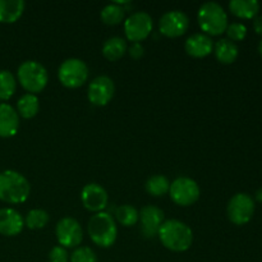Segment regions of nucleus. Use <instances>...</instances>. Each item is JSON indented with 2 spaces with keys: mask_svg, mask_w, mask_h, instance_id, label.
<instances>
[{
  "mask_svg": "<svg viewBox=\"0 0 262 262\" xmlns=\"http://www.w3.org/2000/svg\"><path fill=\"white\" fill-rule=\"evenodd\" d=\"M161 245L173 252H184L193 243V232L186 223L181 220H166L159 229Z\"/></svg>",
  "mask_w": 262,
  "mask_h": 262,
  "instance_id": "1",
  "label": "nucleus"
},
{
  "mask_svg": "<svg viewBox=\"0 0 262 262\" xmlns=\"http://www.w3.org/2000/svg\"><path fill=\"white\" fill-rule=\"evenodd\" d=\"M31 184L25 176L15 170L0 173V201L7 204H23L30 197Z\"/></svg>",
  "mask_w": 262,
  "mask_h": 262,
  "instance_id": "2",
  "label": "nucleus"
},
{
  "mask_svg": "<svg viewBox=\"0 0 262 262\" xmlns=\"http://www.w3.org/2000/svg\"><path fill=\"white\" fill-rule=\"evenodd\" d=\"M87 232L92 242L101 248L112 247L118 237V227L114 217L104 211L90 217Z\"/></svg>",
  "mask_w": 262,
  "mask_h": 262,
  "instance_id": "3",
  "label": "nucleus"
},
{
  "mask_svg": "<svg viewBox=\"0 0 262 262\" xmlns=\"http://www.w3.org/2000/svg\"><path fill=\"white\" fill-rule=\"evenodd\" d=\"M200 28L207 36H220L227 31L228 15L224 8L215 2L205 3L200 7L199 14Z\"/></svg>",
  "mask_w": 262,
  "mask_h": 262,
  "instance_id": "4",
  "label": "nucleus"
},
{
  "mask_svg": "<svg viewBox=\"0 0 262 262\" xmlns=\"http://www.w3.org/2000/svg\"><path fill=\"white\" fill-rule=\"evenodd\" d=\"M17 78L20 86L28 94L36 95L46 87L49 82V74L41 63L36 60H27L18 67Z\"/></svg>",
  "mask_w": 262,
  "mask_h": 262,
  "instance_id": "5",
  "label": "nucleus"
},
{
  "mask_svg": "<svg viewBox=\"0 0 262 262\" xmlns=\"http://www.w3.org/2000/svg\"><path fill=\"white\" fill-rule=\"evenodd\" d=\"M58 78L67 89H78L87 82L89 67L81 59L69 58L59 67Z\"/></svg>",
  "mask_w": 262,
  "mask_h": 262,
  "instance_id": "6",
  "label": "nucleus"
},
{
  "mask_svg": "<svg viewBox=\"0 0 262 262\" xmlns=\"http://www.w3.org/2000/svg\"><path fill=\"white\" fill-rule=\"evenodd\" d=\"M200 187L196 181L188 177H179L170 183L169 196L171 201L178 206H191L200 199Z\"/></svg>",
  "mask_w": 262,
  "mask_h": 262,
  "instance_id": "7",
  "label": "nucleus"
},
{
  "mask_svg": "<svg viewBox=\"0 0 262 262\" xmlns=\"http://www.w3.org/2000/svg\"><path fill=\"white\" fill-rule=\"evenodd\" d=\"M255 200L247 193H237L229 200L227 206L228 219L235 225H245L255 214Z\"/></svg>",
  "mask_w": 262,
  "mask_h": 262,
  "instance_id": "8",
  "label": "nucleus"
},
{
  "mask_svg": "<svg viewBox=\"0 0 262 262\" xmlns=\"http://www.w3.org/2000/svg\"><path fill=\"white\" fill-rule=\"evenodd\" d=\"M152 18L146 12H136L124 20V32L130 42H141L152 32Z\"/></svg>",
  "mask_w": 262,
  "mask_h": 262,
  "instance_id": "9",
  "label": "nucleus"
},
{
  "mask_svg": "<svg viewBox=\"0 0 262 262\" xmlns=\"http://www.w3.org/2000/svg\"><path fill=\"white\" fill-rule=\"evenodd\" d=\"M55 235L59 246L64 248H76L83 241L81 224L73 217H63L55 227Z\"/></svg>",
  "mask_w": 262,
  "mask_h": 262,
  "instance_id": "10",
  "label": "nucleus"
},
{
  "mask_svg": "<svg viewBox=\"0 0 262 262\" xmlns=\"http://www.w3.org/2000/svg\"><path fill=\"white\" fill-rule=\"evenodd\" d=\"M189 18L181 10H171L165 13L159 20V31L161 35L169 38L183 36L188 31Z\"/></svg>",
  "mask_w": 262,
  "mask_h": 262,
  "instance_id": "11",
  "label": "nucleus"
},
{
  "mask_svg": "<svg viewBox=\"0 0 262 262\" xmlns=\"http://www.w3.org/2000/svg\"><path fill=\"white\" fill-rule=\"evenodd\" d=\"M115 94V84L107 76H99L92 79L87 91L90 102L96 106H105L112 101Z\"/></svg>",
  "mask_w": 262,
  "mask_h": 262,
  "instance_id": "12",
  "label": "nucleus"
},
{
  "mask_svg": "<svg viewBox=\"0 0 262 262\" xmlns=\"http://www.w3.org/2000/svg\"><path fill=\"white\" fill-rule=\"evenodd\" d=\"M81 201L84 209L97 214L106 209L109 196L104 187L97 183H89L82 188Z\"/></svg>",
  "mask_w": 262,
  "mask_h": 262,
  "instance_id": "13",
  "label": "nucleus"
},
{
  "mask_svg": "<svg viewBox=\"0 0 262 262\" xmlns=\"http://www.w3.org/2000/svg\"><path fill=\"white\" fill-rule=\"evenodd\" d=\"M140 220L142 234L146 238H154L164 223V211L158 206L147 205L140 211Z\"/></svg>",
  "mask_w": 262,
  "mask_h": 262,
  "instance_id": "14",
  "label": "nucleus"
},
{
  "mask_svg": "<svg viewBox=\"0 0 262 262\" xmlns=\"http://www.w3.org/2000/svg\"><path fill=\"white\" fill-rule=\"evenodd\" d=\"M25 219L19 211L12 207L0 209V234L5 237H14L23 230Z\"/></svg>",
  "mask_w": 262,
  "mask_h": 262,
  "instance_id": "15",
  "label": "nucleus"
},
{
  "mask_svg": "<svg viewBox=\"0 0 262 262\" xmlns=\"http://www.w3.org/2000/svg\"><path fill=\"white\" fill-rule=\"evenodd\" d=\"M19 129V115L12 105L0 102V137L10 138Z\"/></svg>",
  "mask_w": 262,
  "mask_h": 262,
  "instance_id": "16",
  "label": "nucleus"
},
{
  "mask_svg": "<svg viewBox=\"0 0 262 262\" xmlns=\"http://www.w3.org/2000/svg\"><path fill=\"white\" fill-rule=\"evenodd\" d=\"M184 49H186V53L192 58H206L214 51V42L211 37L205 33H194L187 38Z\"/></svg>",
  "mask_w": 262,
  "mask_h": 262,
  "instance_id": "17",
  "label": "nucleus"
},
{
  "mask_svg": "<svg viewBox=\"0 0 262 262\" xmlns=\"http://www.w3.org/2000/svg\"><path fill=\"white\" fill-rule=\"evenodd\" d=\"M229 10L241 19H253L260 12V3L257 0H232Z\"/></svg>",
  "mask_w": 262,
  "mask_h": 262,
  "instance_id": "18",
  "label": "nucleus"
},
{
  "mask_svg": "<svg viewBox=\"0 0 262 262\" xmlns=\"http://www.w3.org/2000/svg\"><path fill=\"white\" fill-rule=\"evenodd\" d=\"M22 0H0V23H14L25 12Z\"/></svg>",
  "mask_w": 262,
  "mask_h": 262,
  "instance_id": "19",
  "label": "nucleus"
},
{
  "mask_svg": "<svg viewBox=\"0 0 262 262\" xmlns=\"http://www.w3.org/2000/svg\"><path fill=\"white\" fill-rule=\"evenodd\" d=\"M238 46L228 38H222L214 45L215 58L222 64L234 63L238 58Z\"/></svg>",
  "mask_w": 262,
  "mask_h": 262,
  "instance_id": "20",
  "label": "nucleus"
},
{
  "mask_svg": "<svg viewBox=\"0 0 262 262\" xmlns=\"http://www.w3.org/2000/svg\"><path fill=\"white\" fill-rule=\"evenodd\" d=\"M128 51V45L127 41L122 37H114L107 38L106 41L102 45V55L105 59H107L109 61H117L120 58L124 56V54Z\"/></svg>",
  "mask_w": 262,
  "mask_h": 262,
  "instance_id": "21",
  "label": "nucleus"
},
{
  "mask_svg": "<svg viewBox=\"0 0 262 262\" xmlns=\"http://www.w3.org/2000/svg\"><path fill=\"white\" fill-rule=\"evenodd\" d=\"M40 110L38 97L33 94H25L17 102V113L25 119H31L36 117Z\"/></svg>",
  "mask_w": 262,
  "mask_h": 262,
  "instance_id": "22",
  "label": "nucleus"
},
{
  "mask_svg": "<svg viewBox=\"0 0 262 262\" xmlns=\"http://www.w3.org/2000/svg\"><path fill=\"white\" fill-rule=\"evenodd\" d=\"M115 220L123 227H133L140 220V211L132 205H122L115 210Z\"/></svg>",
  "mask_w": 262,
  "mask_h": 262,
  "instance_id": "23",
  "label": "nucleus"
},
{
  "mask_svg": "<svg viewBox=\"0 0 262 262\" xmlns=\"http://www.w3.org/2000/svg\"><path fill=\"white\" fill-rule=\"evenodd\" d=\"M169 188H170V182L161 174L150 177L146 182V191L154 197H161L169 193Z\"/></svg>",
  "mask_w": 262,
  "mask_h": 262,
  "instance_id": "24",
  "label": "nucleus"
},
{
  "mask_svg": "<svg viewBox=\"0 0 262 262\" xmlns=\"http://www.w3.org/2000/svg\"><path fill=\"white\" fill-rule=\"evenodd\" d=\"M17 81L9 71H0V101H8L14 95Z\"/></svg>",
  "mask_w": 262,
  "mask_h": 262,
  "instance_id": "25",
  "label": "nucleus"
},
{
  "mask_svg": "<svg viewBox=\"0 0 262 262\" xmlns=\"http://www.w3.org/2000/svg\"><path fill=\"white\" fill-rule=\"evenodd\" d=\"M101 20L107 26H117L124 20V9L119 4H109L102 8Z\"/></svg>",
  "mask_w": 262,
  "mask_h": 262,
  "instance_id": "26",
  "label": "nucleus"
},
{
  "mask_svg": "<svg viewBox=\"0 0 262 262\" xmlns=\"http://www.w3.org/2000/svg\"><path fill=\"white\" fill-rule=\"evenodd\" d=\"M50 220L48 212L42 209H33L25 217V225L31 230H38L46 227Z\"/></svg>",
  "mask_w": 262,
  "mask_h": 262,
  "instance_id": "27",
  "label": "nucleus"
},
{
  "mask_svg": "<svg viewBox=\"0 0 262 262\" xmlns=\"http://www.w3.org/2000/svg\"><path fill=\"white\" fill-rule=\"evenodd\" d=\"M71 262H97V256L90 247H77L71 255Z\"/></svg>",
  "mask_w": 262,
  "mask_h": 262,
  "instance_id": "28",
  "label": "nucleus"
},
{
  "mask_svg": "<svg viewBox=\"0 0 262 262\" xmlns=\"http://www.w3.org/2000/svg\"><path fill=\"white\" fill-rule=\"evenodd\" d=\"M227 35H228V40L230 41H242L245 40L246 36H247V27H246L243 23L241 22H234V23H230L228 25L227 27Z\"/></svg>",
  "mask_w": 262,
  "mask_h": 262,
  "instance_id": "29",
  "label": "nucleus"
},
{
  "mask_svg": "<svg viewBox=\"0 0 262 262\" xmlns=\"http://www.w3.org/2000/svg\"><path fill=\"white\" fill-rule=\"evenodd\" d=\"M49 261L50 262H68L69 255L67 248L61 247V246H55L51 248L49 252Z\"/></svg>",
  "mask_w": 262,
  "mask_h": 262,
  "instance_id": "30",
  "label": "nucleus"
},
{
  "mask_svg": "<svg viewBox=\"0 0 262 262\" xmlns=\"http://www.w3.org/2000/svg\"><path fill=\"white\" fill-rule=\"evenodd\" d=\"M128 54H129V56L132 59H141L143 56V54H145V49H143L142 43L141 42H133L132 45L128 48Z\"/></svg>",
  "mask_w": 262,
  "mask_h": 262,
  "instance_id": "31",
  "label": "nucleus"
},
{
  "mask_svg": "<svg viewBox=\"0 0 262 262\" xmlns=\"http://www.w3.org/2000/svg\"><path fill=\"white\" fill-rule=\"evenodd\" d=\"M253 30L257 35L262 36V15H257L256 18H253Z\"/></svg>",
  "mask_w": 262,
  "mask_h": 262,
  "instance_id": "32",
  "label": "nucleus"
},
{
  "mask_svg": "<svg viewBox=\"0 0 262 262\" xmlns=\"http://www.w3.org/2000/svg\"><path fill=\"white\" fill-rule=\"evenodd\" d=\"M255 199H256V201L262 204V187L260 189H257V192H256V194H255Z\"/></svg>",
  "mask_w": 262,
  "mask_h": 262,
  "instance_id": "33",
  "label": "nucleus"
},
{
  "mask_svg": "<svg viewBox=\"0 0 262 262\" xmlns=\"http://www.w3.org/2000/svg\"><path fill=\"white\" fill-rule=\"evenodd\" d=\"M258 53H260V55L262 58V40L260 41V45H258Z\"/></svg>",
  "mask_w": 262,
  "mask_h": 262,
  "instance_id": "34",
  "label": "nucleus"
}]
</instances>
